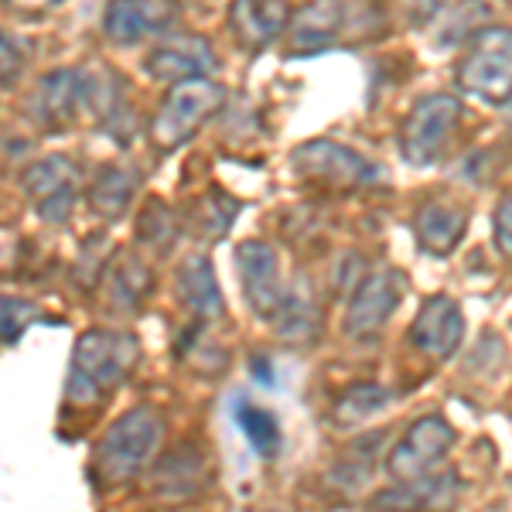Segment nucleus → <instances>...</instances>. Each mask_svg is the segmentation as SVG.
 Here are the masks:
<instances>
[{
	"instance_id": "nucleus-1",
	"label": "nucleus",
	"mask_w": 512,
	"mask_h": 512,
	"mask_svg": "<svg viewBox=\"0 0 512 512\" xmlns=\"http://www.w3.org/2000/svg\"><path fill=\"white\" fill-rule=\"evenodd\" d=\"M140 338L123 328H89L72 349L65 396L72 403H96L117 393L140 366Z\"/></svg>"
},
{
	"instance_id": "nucleus-2",
	"label": "nucleus",
	"mask_w": 512,
	"mask_h": 512,
	"mask_svg": "<svg viewBox=\"0 0 512 512\" xmlns=\"http://www.w3.org/2000/svg\"><path fill=\"white\" fill-rule=\"evenodd\" d=\"M161 437H164V414L158 407L140 403V407L120 414L96 444V458H93L96 478L106 489L134 482L154 461V454L161 448Z\"/></svg>"
},
{
	"instance_id": "nucleus-3",
	"label": "nucleus",
	"mask_w": 512,
	"mask_h": 512,
	"mask_svg": "<svg viewBox=\"0 0 512 512\" xmlns=\"http://www.w3.org/2000/svg\"><path fill=\"white\" fill-rule=\"evenodd\" d=\"M226 106V86L212 76L171 82L168 96L161 99L158 113L147 123V140L158 154H171L185 147Z\"/></svg>"
},
{
	"instance_id": "nucleus-4",
	"label": "nucleus",
	"mask_w": 512,
	"mask_h": 512,
	"mask_svg": "<svg viewBox=\"0 0 512 512\" xmlns=\"http://www.w3.org/2000/svg\"><path fill=\"white\" fill-rule=\"evenodd\" d=\"M458 86L489 106L512 103V28L492 24L475 31L458 62Z\"/></svg>"
},
{
	"instance_id": "nucleus-5",
	"label": "nucleus",
	"mask_w": 512,
	"mask_h": 512,
	"mask_svg": "<svg viewBox=\"0 0 512 512\" xmlns=\"http://www.w3.org/2000/svg\"><path fill=\"white\" fill-rule=\"evenodd\" d=\"M291 175L308 185H328L355 192V188H369L379 178V168L366 161L359 151L338 144V140H304L291 154Z\"/></svg>"
},
{
	"instance_id": "nucleus-6",
	"label": "nucleus",
	"mask_w": 512,
	"mask_h": 512,
	"mask_svg": "<svg viewBox=\"0 0 512 512\" xmlns=\"http://www.w3.org/2000/svg\"><path fill=\"white\" fill-rule=\"evenodd\" d=\"M458 434L441 414H427L417 417L414 424L403 431L400 441L393 444L386 468L396 485H420L427 478H434L437 465L448 458V451L454 448Z\"/></svg>"
},
{
	"instance_id": "nucleus-7",
	"label": "nucleus",
	"mask_w": 512,
	"mask_h": 512,
	"mask_svg": "<svg viewBox=\"0 0 512 512\" xmlns=\"http://www.w3.org/2000/svg\"><path fill=\"white\" fill-rule=\"evenodd\" d=\"M461 120V99L448 93L420 96L400 123V154L414 168H431Z\"/></svg>"
},
{
	"instance_id": "nucleus-8",
	"label": "nucleus",
	"mask_w": 512,
	"mask_h": 512,
	"mask_svg": "<svg viewBox=\"0 0 512 512\" xmlns=\"http://www.w3.org/2000/svg\"><path fill=\"white\" fill-rule=\"evenodd\" d=\"M18 181L41 222H48V226L69 222L82 188V168L69 154H48V158L31 161Z\"/></svg>"
},
{
	"instance_id": "nucleus-9",
	"label": "nucleus",
	"mask_w": 512,
	"mask_h": 512,
	"mask_svg": "<svg viewBox=\"0 0 512 512\" xmlns=\"http://www.w3.org/2000/svg\"><path fill=\"white\" fill-rule=\"evenodd\" d=\"M236 274L253 315L263 321H277L291 291H287L284 277H280V256L274 243H267V239H243L236 246Z\"/></svg>"
},
{
	"instance_id": "nucleus-10",
	"label": "nucleus",
	"mask_w": 512,
	"mask_h": 512,
	"mask_svg": "<svg viewBox=\"0 0 512 512\" xmlns=\"http://www.w3.org/2000/svg\"><path fill=\"white\" fill-rule=\"evenodd\" d=\"M403 294H407V274L400 270H373L355 284L352 301L345 308V335L359 338V342H369L390 325L393 311L403 304Z\"/></svg>"
},
{
	"instance_id": "nucleus-11",
	"label": "nucleus",
	"mask_w": 512,
	"mask_h": 512,
	"mask_svg": "<svg viewBox=\"0 0 512 512\" xmlns=\"http://www.w3.org/2000/svg\"><path fill=\"white\" fill-rule=\"evenodd\" d=\"M410 349L431 362H448L465 342V311L451 294H431L407 328Z\"/></svg>"
},
{
	"instance_id": "nucleus-12",
	"label": "nucleus",
	"mask_w": 512,
	"mask_h": 512,
	"mask_svg": "<svg viewBox=\"0 0 512 512\" xmlns=\"http://www.w3.org/2000/svg\"><path fill=\"white\" fill-rule=\"evenodd\" d=\"M178 14V0H110L103 11V35L113 45H137L164 35Z\"/></svg>"
},
{
	"instance_id": "nucleus-13",
	"label": "nucleus",
	"mask_w": 512,
	"mask_h": 512,
	"mask_svg": "<svg viewBox=\"0 0 512 512\" xmlns=\"http://www.w3.org/2000/svg\"><path fill=\"white\" fill-rule=\"evenodd\" d=\"M79 106H86V72L79 69H55L38 82L31 96V120L45 130H65L76 120Z\"/></svg>"
},
{
	"instance_id": "nucleus-14",
	"label": "nucleus",
	"mask_w": 512,
	"mask_h": 512,
	"mask_svg": "<svg viewBox=\"0 0 512 512\" xmlns=\"http://www.w3.org/2000/svg\"><path fill=\"white\" fill-rule=\"evenodd\" d=\"M144 69L161 82H185V79H202L212 76L219 69V55L212 52V45L198 35H178L164 45L154 48L147 55Z\"/></svg>"
},
{
	"instance_id": "nucleus-15",
	"label": "nucleus",
	"mask_w": 512,
	"mask_h": 512,
	"mask_svg": "<svg viewBox=\"0 0 512 512\" xmlns=\"http://www.w3.org/2000/svg\"><path fill=\"white\" fill-rule=\"evenodd\" d=\"M291 24V0H233L229 31L246 52H263Z\"/></svg>"
},
{
	"instance_id": "nucleus-16",
	"label": "nucleus",
	"mask_w": 512,
	"mask_h": 512,
	"mask_svg": "<svg viewBox=\"0 0 512 512\" xmlns=\"http://www.w3.org/2000/svg\"><path fill=\"white\" fill-rule=\"evenodd\" d=\"M99 291H103V304L113 315H130V311H137L140 304L147 301V294L154 291V274L134 253H117L106 263Z\"/></svg>"
},
{
	"instance_id": "nucleus-17",
	"label": "nucleus",
	"mask_w": 512,
	"mask_h": 512,
	"mask_svg": "<svg viewBox=\"0 0 512 512\" xmlns=\"http://www.w3.org/2000/svg\"><path fill=\"white\" fill-rule=\"evenodd\" d=\"M178 297L198 321H222L226 318V301H222L216 270L205 253H188L178 263Z\"/></svg>"
},
{
	"instance_id": "nucleus-18",
	"label": "nucleus",
	"mask_w": 512,
	"mask_h": 512,
	"mask_svg": "<svg viewBox=\"0 0 512 512\" xmlns=\"http://www.w3.org/2000/svg\"><path fill=\"white\" fill-rule=\"evenodd\" d=\"M345 0H308L287 24L291 52H318L338 41L345 28Z\"/></svg>"
},
{
	"instance_id": "nucleus-19",
	"label": "nucleus",
	"mask_w": 512,
	"mask_h": 512,
	"mask_svg": "<svg viewBox=\"0 0 512 512\" xmlns=\"http://www.w3.org/2000/svg\"><path fill=\"white\" fill-rule=\"evenodd\" d=\"M468 233V212L448 202H427L414 216V236L417 246L431 256H451L461 246Z\"/></svg>"
},
{
	"instance_id": "nucleus-20",
	"label": "nucleus",
	"mask_w": 512,
	"mask_h": 512,
	"mask_svg": "<svg viewBox=\"0 0 512 512\" xmlns=\"http://www.w3.org/2000/svg\"><path fill=\"white\" fill-rule=\"evenodd\" d=\"M137 188H140V171L134 164H120V161L103 164L96 171L93 185H89V209H93L96 219L117 222L130 209Z\"/></svg>"
},
{
	"instance_id": "nucleus-21",
	"label": "nucleus",
	"mask_w": 512,
	"mask_h": 512,
	"mask_svg": "<svg viewBox=\"0 0 512 512\" xmlns=\"http://www.w3.org/2000/svg\"><path fill=\"white\" fill-rule=\"evenodd\" d=\"M154 489L168 499H188V495L205 489V472H202V451L192 444H181L171 454H164L154 472Z\"/></svg>"
},
{
	"instance_id": "nucleus-22",
	"label": "nucleus",
	"mask_w": 512,
	"mask_h": 512,
	"mask_svg": "<svg viewBox=\"0 0 512 512\" xmlns=\"http://www.w3.org/2000/svg\"><path fill=\"white\" fill-rule=\"evenodd\" d=\"M233 420L239 427V434L250 441V448L256 451V458L263 461H274L280 451H284V431H280L277 417L270 414L267 407L253 403L250 396H236L233 400Z\"/></svg>"
},
{
	"instance_id": "nucleus-23",
	"label": "nucleus",
	"mask_w": 512,
	"mask_h": 512,
	"mask_svg": "<svg viewBox=\"0 0 512 512\" xmlns=\"http://www.w3.org/2000/svg\"><path fill=\"white\" fill-rule=\"evenodd\" d=\"M393 403V390L379 383H352L345 386L342 396H338L332 417L338 424V431H355L362 427L366 420H373L379 410H386Z\"/></svg>"
},
{
	"instance_id": "nucleus-24",
	"label": "nucleus",
	"mask_w": 512,
	"mask_h": 512,
	"mask_svg": "<svg viewBox=\"0 0 512 512\" xmlns=\"http://www.w3.org/2000/svg\"><path fill=\"white\" fill-rule=\"evenodd\" d=\"M178 216L168 209V205L161 202V198H151V202L144 205V212H140L137 219V243L147 246L151 253L164 256L171 250V246L178 243Z\"/></svg>"
},
{
	"instance_id": "nucleus-25",
	"label": "nucleus",
	"mask_w": 512,
	"mask_h": 512,
	"mask_svg": "<svg viewBox=\"0 0 512 512\" xmlns=\"http://www.w3.org/2000/svg\"><path fill=\"white\" fill-rule=\"evenodd\" d=\"M239 212V202L236 198H226L219 192V188H212L209 198H202V209L192 216V229L198 239H209V243H216V239L226 236L229 222L236 219Z\"/></svg>"
},
{
	"instance_id": "nucleus-26",
	"label": "nucleus",
	"mask_w": 512,
	"mask_h": 512,
	"mask_svg": "<svg viewBox=\"0 0 512 512\" xmlns=\"http://www.w3.org/2000/svg\"><path fill=\"white\" fill-rule=\"evenodd\" d=\"M274 325H277V332L284 338H291V342H308V338L318 335L321 315H318V308L308 301V297L291 291V297H287L284 311L277 315Z\"/></svg>"
},
{
	"instance_id": "nucleus-27",
	"label": "nucleus",
	"mask_w": 512,
	"mask_h": 512,
	"mask_svg": "<svg viewBox=\"0 0 512 512\" xmlns=\"http://www.w3.org/2000/svg\"><path fill=\"white\" fill-rule=\"evenodd\" d=\"M0 308H4V318H0V335H4L7 349H14V345L21 342V335L41 318V308L35 301H24V297H11V294H4V304H0Z\"/></svg>"
},
{
	"instance_id": "nucleus-28",
	"label": "nucleus",
	"mask_w": 512,
	"mask_h": 512,
	"mask_svg": "<svg viewBox=\"0 0 512 512\" xmlns=\"http://www.w3.org/2000/svg\"><path fill=\"white\" fill-rule=\"evenodd\" d=\"M492 233H495V246L499 253L512 260V192H506L495 205V219H492Z\"/></svg>"
},
{
	"instance_id": "nucleus-29",
	"label": "nucleus",
	"mask_w": 512,
	"mask_h": 512,
	"mask_svg": "<svg viewBox=\"0 0 512 512\" xmlns=\"http://www.w3.org/2000/svg\"><path fill=\"white\" fill-rule=\"evenodd\" d=\"M21 48H18V41H14L11 35H4V86L11 89V82L18 79V72H21Z\"/></svg>"
},
{
	"instance_id": "nucleus-30",
	"label": "nucleus",
	"mask_w": 512,
	"mask_h": 512,
	"mask_svg": "<svg viewBox=\"0 0 512 512\" xmlns=\"http://www.w3.org/2000/svg\"><path fill=\"white\" fill-rule=\"evenodd\" d=\"M59 0H7V7H14L18 14H28V18H38V14L52 11Z\"/></svg>"
},
{
	"instance_id": "nucleus-31",
	"label": "nucleus",
	"mask_w": 512,
	"mask_h": 512,
	"mask_svg": "<svg viewBox=\"0 0 512 512\" xmlns=\"http://www.w3.org/2000/svg\"><path fill=\"white\" fill-rule=\"evenodd\" d=\"M403 4L407 7H414L417 14H431L437 4H441V0H403Z\"/></svg>"
},
{
	"instance_id": "nucleus-32",
	"label": "nucleus",
	"mask_w": 512,
	"mask_h": 512,
	"mask_svg": "<svg viewBox=\"0 0 512 512\" xmlns=\"http://www.w3.org/2000/svg\"><path fill=\"white\" fill-rule=\"evenodd\" d=\"M509 4H512V0H509Z\"/></svg>"
}]
</instances>
